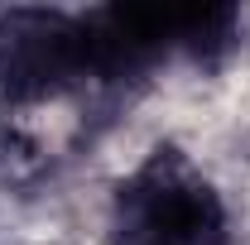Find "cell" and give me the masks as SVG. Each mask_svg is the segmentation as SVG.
Returning a JSON list of instances; mask_svg holds the SVG:
<instances>
[{"mask_svg": "<svg viewBox=\"0 0 250 245\" xmlns=\"http://www.w3.org/2000/svg\"><path fill=\"white\" fill-rule=\"evenodd\" d=\"M111 245H231L226 202L173 144H159L111 197Z\"/></svg>", "mask_w": 250, "mask_h": 245, "instance_id": "1", "label": "cell"}]
</instances>
